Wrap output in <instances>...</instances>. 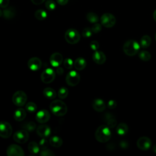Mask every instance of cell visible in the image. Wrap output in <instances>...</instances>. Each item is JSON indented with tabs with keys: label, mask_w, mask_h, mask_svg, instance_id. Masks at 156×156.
<instances>
[{
	"label": "cell",
	"mask_w": 156,
	"mask_h": 156,
	"mask_svg": "<svg viewBox=\"0 0 156 156\" xmlns=\"http://www.w3.org/2000/svg\"><path fill=\"white\" fill-rule=\"evenodd\" d=\"M45 7L49 10H54L56 8V3L53 0H47L45 2Z\"/></svg>",
	"instance_id": "obj_34"
},
{
	"label": "cell",
	"mask_w": 156,
	"mask_h": 156,
	"mask_svg": "<svg viewBox=\"0 0 156 156\" xmlns=\"http://www.w3.org/2000/svg\"><path fill=\"white\" fill-rule=\"evenodd\" d=\"M117 106V102L113 99L109 100L108 102H107V107L108 108L110 109H113L115 108H116Z\"/></svg>",
	"instance_id": "obj_41"
},
{
	"label": "cell",
	"mask_w": 156,
	"mask_h": 156,
	"mask_svg": "<svg viewBox=\"0 0 156 156\" xmlns=\"http://www.w3.org/2000/svg\"><path fill=\"white\" fill-rule=\"evenodd\" d=\"M141 46L140 44L134 40L126 41L122 46L124 52L128 56H133L138 54Z\"/></svg>",
	"instance_id": "obj_3"
},
{
	"label": "cell",
	"mask_w": 156,
	"mask_h": 156,
	"mask_svg": "<svg viewBox=\"0 0 156 156\" xmlns=\"http://www.w3.org/2000/svg\"><path fill=\"white\" fill-rule=\"evenodd\" d=\"M37 133L41 138H47L51 133V129L48 125L42 124L37 128Z\"/></svg>",
	"instance_id": "obj_15"
},
{
	"label": "cell",
	"mask_w": 156,
	"mask_h": 156,
	"mask_svg": "<svg viewBox=\"0 0 156 156\" xmlns=\"http://www.w3.org/2000/svg\"><path fill=\"white\" fill-rule=\"evenodd\" d=\"M31 1L35 5H40L44 2L45 0H31Z\"/></svg>",
	"instance_id": "obj_45"
},
{
	"label": "cell",
	"mask_w": 156,
	"mask_h": 156,
	"mask_svg": "<svg viewBox=\"0 0 156 156\" xmlns=\"http://www.w3.org/2000/svg\"><path fill=\"white\" fill-rule=\"evenodd\" d=\"M92 107L95 111L101 112L105 109L106 105L102 99L100 98H96L94 99L92 102Z\"/></svg>",
	"instance_id": "obj_18"
},
{
	"label": "cell",
	"mask_w": 156,
	"mask_h": 156,
	"mask_svg": "<svg viewBox=\"0 0 156 156\" xmlns=\"http://www.w3.org/2000/svg\"><path fill=\"white\" fill-rule=\"evenodd\" d=\"M119 146H121V147H122L123 149H126L128 147L129 144L126 141H121V142L119 143Z\"/></svg>",
	"instance_id": "obj_43"
},
{
	"label": "cell",
	"mask_w": 156,
	"mask_h": 156,
	"mask_svg": "<svg viewBox=\"0 0 156 156\" xmlns=\"http://www.w3.org/2000/svg\"><path fill=\"white\" fill-rule=\"evenodd\" d=\"M151 42H152V40L151 37L147 35H144L141 38L140 45L142 48L146 49V48H147L151 45Z\"/></svg>",
	"instance_id": "obj_26"
},
{
	"label": "cell",
	"mask_w": 156,
	"mask_h": 156,
	"mask_svg": "<svg viewBox=\"0 0 156 156\" xmlns=\"http://www.w3.org/2000/svg\"><path fill=\"white\" fill-rule=\"evenodd\" d=\"M90 46L91 48V49L93 51H97L99 48V43L97 41H95V40H93V41H91L90 43Z\"/></svg>",
	"instance_id": "obj_40"
},
{
	"label": "cell",
	"mask_w": 156,
	"mask_h": 156,
	"mask_svg": "<svg viewBox=\"0 0 156 156\" xmlns=\"http://www.w3.org/2000/svg\"><path fill=\"white\" fill-rule=\"evenodd\" d=\"M8 156H24V152L23 149L17 144H10L8 146L6 151Z\"/></svg>",
	"instance_id": "obj_11"
},
{
	"label": "cell",
	"mask_w": 156,
	"mask_h": 156,
	"mask_svg": "<svg viewBox=\"0 0 156 156\" xmlns=\"http://www.w3.org/2000/svg\"><path fill=\"white\" fill-rule=\"evenodd\" d=\"M155 40H156V33H155Z\"/></svg>",
	"instance_id": "obj_50"
},
{
	"label": "cell",
	"mask_w": 156,
	"mask_h": 156,
	"mask_svg": "<svg viewBox=\"0 0 156 156\" xmlns=\"http://www.w3.org/2000/svg\"><path fill=\"white\" fill-rule=\"evenodd\" d=\"M12 127L10 124L7 121H0V136L3 138H8L12 133Z\"/></svg>",
	"instance_id": "obj_9"
},
{
	"label": "cell",
	"mask_w": 156,
	"mask_h": 156,
	"mask_svg": "<svg viewBox=\"0 0 156 156\" xmlns=\"http://www.w3.org/2000/svg\"><path fill=\"white\" fill-rule=\"evenodd\" d=\"M94 135L98 141L100 143H106L111 138L112 132L108 126L101 125L97 128Z\"/></svg>",
	"instance_id": "obj_1"
},
{
	"label": "cell",
	"mask_w": 156,
	"mask_h": 156,
	"mask_svg": "<svg viewBox=\"0 0 156 156\" xmlns=\"http://www.w3.org/2000/svg\"><path fill=\"white\" fill-rule=\"evenodd\" d=\"M2 15H3V12L0 9V17H1V16H2Z\"/></svg>",
	"instance_id": "obj_49"
},
{
	"label": "cell",
	"mask_w": 156,
	"mask_h": 156,
	"mask_svg": "<svg viewBox=\"0 0 156 156\" xmlns=\"http://www.w3.org/2000/svg\"><path fill=\"white\" fill-rule=\"evenodd\" d=\"M38 144L41 149H46L48 146V141L46 140V138H42L41 140H40Z\"/></svg>",
	"instance_id": "obj_39"
},
{
	"label": "cell",
	"mask_w": 156,
	"mask_h": 156,
	"mask_svg": "<svg viewBox=\"0 0 156 156\" xmlns=\"http://www.w3.org/2000/svg\"><path fill=\"white\" fill-rule=\"evenodd\" d=\"M9 0H0V7L5 9L8 7Z\"/></svg>",
	"instance_id": "obj_42"
},
{
	"label": "cell",
	"mask_w": 156,
	"mask_h": 156,
	"mask_svg": "<svg viewBox=\"0 0 156 156\" xmlns=\"http://www.w3.org/2000/svg\"><path fill=\"white\" fill-rule=\"evenodd\" d=\"M93 32L91 30V29L90 27H85L83 29L82 32V36L85 38H89L92 35Z\"/></svg>",
	"instance_id": "obj_37"
},
{
	"label": "cell",
	"mask_w": 156,
	"mask_h": 156,
	"mask_svg": "<svg viewBox=\"0 0 156 156\" xmlns=\"http://www.w3.org/2000/svg\"><path fill=\"white\" fill-rule=\"evenodd\" d=\"M63 61V56L59 52H54L53 53L49 58V62L51 65L53 67H58L59 66Z\"/></svg>",
	"instance_id": "obj_16"
},
{
	"label": "cell",
	"mask_w": 156,
	"mask_h": 156,
	"mask_svg": "<svg viewBox=\"0 0 156 156\" xmlns=\"http://www.w3.org/2000/svg\"><path fill=\"white\" fill-rule=\"evenodd\" d=\"M27 99V94L23 91H17L13 94L12 96L13 103L18 107H22L24 105Z\"/></svg>",
	"instance_id": "obj_5"
},
{
	"label": "cell",
	"mask_w": 156,
	"mask_h": 156,
	"mask_svg": "<svg viewBox=\"0 0 156 156\" xmlns=\"http://www.w3.org/2000/svg\"><path fill=\"white\" fill-rule=\"evenodd\" d=\"M138 57L141 60L144 61V62H147L151 60V54L147 51L144 50V51H141V52H139Z\"/></svg>",
	"instance_id": "obj_31"
},
{
	"label": "cell",
	"mask_w": 156,
	"mask_h": 156,
	"mask_svg": "<svg viewBox=\"0 0 156 156\" xmlns=\"http://www.w3.org/2000/svg\"><path fill=\"white\" fill-rule=\"evenodd\" d=\"M68 95V90L66 87H61L58 91V96L61 99H65Z\"/></svg>",
	"instance_id": "obj_32"
},
{
	"label": "cell",
	"mask_w": 156,
	"mask_h": 156,
	"mask_svg": "<svg viewBox=\"0 0 156 156\" xmlns=\"http://www.w3.org/2000/svg\"><path fill=\"white\" fill-rule=\"evenodd\" d=\"M2 12H3L2 16H4V18L7 20H10L13 18L16 14L15 9L13 7H6Z\"/></svg>",
	"instance_id": "obj_21"
},
{
	"label": "cell",
	"mask_w": 156,
	"mask_h": 156,
	"mask_svg": "<svg viewBox=\"0 0 156 156\" xmlns=\"http://www.w3.org/2000/svg\"><path fill=\"white\" fill-rule=\"evenodd\" d=\"M93 60L98 65H102L106 61L105 54L101 51H95L92 55Z\"/></svg>",
	"instance_id": "obj_17"
},
{
	"label": "cell",
	"mask_w": 156,
	"mask_h": 156,
	"mask_svg": "<svg viewBox=\"0 0 156 156\" xmlns=\"http://www.w3.org/2000/svg\"><path fill=\"white\" fill-rule=\"evenodd\" d=\"M40 155L41 156H54L55 154L50 149L46 148L42 149V150L40 152Z\"/></svg>",
	"instance_id": "obj_36"
},
{
	"label": "cell",
	"mask_w": 156,
	"mask_h": 156,
	"mask_svg": "<svg viewBox=\"0 0 156 156\" xmlns=\"http://www.w3.org/2000/svg\"><path fill=\"white\" fill-rule=\"evenodd\" d=\"M42 65L41 60L37 57L30 58L27 62V66L29 68L34 71H37L40 69Z\"/></svg>",
	"instance_id": "obj_13"
},
{
	"label": "cell",
	"mask_w": 156,
	"mask_h": 156,
	"mask_svg": "<svg viewBox=\"0 0 156 156\" xmlns=\"http://www.w3.org/2000/svg\"><path fill=\"white\" fill-rule=\"evenodd\" d=\"M34 16L38 20H44L47 18L48 14L43 9H38L35 11Z\"/></svg>",
	"instance_id": "obj_28"
},
{
	"label": "cell",
	"mask_w": 156,
	"mask_h": 156,
	"mask_svg": "<svg viewBox=\"0 0 156 156\" xmlns=\"http://www.w3.org/2000/svg\"><path fill=\"white\" fill-rule=\"evenodd\" d=\"M116 21L115 16L110 13H105L101 17V24L107 28H110L114 26Z\"/></svg>",
	"instance_id": "obj_6"
},
{
	"label": "cell",
	"mask_w": 156,
	"mask_h": 156,
	"mask_svg": "<svg viewBox=\"0 0 156 156\" xmlns=\"http://www.w3.org/2000/svg\"><path fill=\"white\" fill-rule=\"evenodd\" d=\"M40 146L35 141H31L28 144V150L32 154H37L40 152Z\"/></svg>",
	"instance_id": "obj_27"
},
{
	"label": "cell",
	"mask_w": 156,
	"mask_h": 156,
	"mask_svg": "<svg viewBox=\"0 0 156 156\" xmlns=\"http://www.w3.org/2000/svg\"><path fill=\"white\" fill-rule=\"evenodd\" d=\"M65 80L66 83L69 86L74 87L79 83L80 80V76L77 71L72 70L66 74Z\"/></svg>",
	"instance_id": "obj_7"
},
{
	"label": "cell",
	"mask_w": 156,
	"mask_h": 156,
	"mask_svg": "<svg viewBox=\"0 0 156 156\" xmlns=\"http://www.w3.org/2000/svg\"><path fill=\"white\" fill-rule=\"evenodd\" d=\"M103 120L110 128H113L116 127L117 121L114 116L110 113H106L103 115Z\"/></svg>",
	"instance_id": "obj_19"
},
{
	"label": "cell",
	"mask_w": 156,
	"mask_h": 156,
	"mask_svg": "<svg viewBox=\"0 0 156 156\" xmlns=\"http://www.w3.org/2000/svg\"><path fill=\"white\" fill-rule=\"evenodd\" d=\"M152 144L151 140L147 136H141L136 141V146L141 151H146L150 149Z\"/></svg>",
	"instance_id": "obj_12"
},
{
	"label": "cell",
	"mask_w": 156,
	"mask_h": 156,
	"mask_svg": "<svg viewBox=\"0 0 156 156\" xmlns=\"http://www.w3.org/2000/svg\"><path fill=\"white\" fill-rule=\"evenodd\" d=\"M152 150L153 152H154L155 154H156V144H155V145L152 147Z\"/></svg>",
	"instance_id": "obj_48"
},
{
	"label": "cell",
	"mask_w": 156,
	"mask_h": 156,
	"mask_svg": "<svg viewBox=\"0 0 156 156\" xmlns=\"http://www.w3.org/2000/svg\"><path fill=\"white\" fill-rule=\"evenodd\" d=\"M153 18L154 21L156 22V9L154 10V13H153Z\"/></svg>",
	"instance_id": "obj_47"
},
{
	"label": "cell",
	"mask_w": 156,
	"mask_h": 156,
	"mask_svg": "<svg viewBox=\"0 0 156 156\" xmlns=\"http://www.w3.org/2000/svg\"><path fill=\"white\" fill-rule=\"evenodd\" d=\"M37 109V105L34 102H29L26 105V110L29 113H34Z\"/></svg>",
	"instance_id": "obj_33"
},
{
	"label": "cell",
	"mask_w": 156,
	"mask_h": 156,
	"mask_svg": "<svg viewBox=\"0 0 156 156\" xmlns=\"http://www.w3.org/2000/svg\"><path fill=\"white\" fill-rule=\"evenodd\" d=\"M51 112L55 116H62L67 113V105L61 100H54L49 105Z\"/></svg>",
	"instance_id": "obj_2"
},
{
	"label": "cell",
	"mask_w": 156,
	"mask_h": 156,
	"mask_svg": "<svg viewBox=\"0 0 156 156\" xmlns=\"http://www.w3.org/2000/svg\"><path fill=\"white\" fill-rule=\"evenodd\" d=\"M43 93L44 97L49 99H54L56 98V96H57L55 91L53 88L50 87L45 88L43 90Z\"/></svg>",
	"instance_id": "obj_25"
},
{
	"label": "cell",
	"mask_w": 156,
	"mask_h": 156,
	"mask_svg": "<svg viewBox=\"0 0 156 156\" xmlns=\"http://www.w3.org/2000/svg\"><path fill=\"white\" fill-rule=\"evenodd\" d=\"M55 77V71L48 68L44 69L41 74V80L44 83H50L54 81Z\"/></svg>",
	"instance_id": "obj_10"
},
{
	"label": "cell",
	"mask_w": 156,
	"mask_h": 156,
	"mask_svg": "<svg viewBox=\"0 0 156 156\" xmlns=\"http://www.w3.org/2000/svg\"><path fill=\"white\" fill-rule=\"evenodd\" d=\"M57 69H56V73H57V74H58V75L62 74L63 73V72H64L63 69L62 67H59V66H58V67H57Z\"/></svg>",
	"instance_id": "obj_46"
},
{
	"label": "cell",
	"mask_w": 156,
	"mask_h": 156,
	"mask_svg": "<svg viewBox=\"0 0 156 156\" xmlns=\"http://www.w3.org/2000/svg\"><path fill=\"white\" fill-rule=\"evenodd\" d=\"M91 30L93 32V33L94 34H97L99 33L101 29H102V26L101 24H99V23H94V24L93 25V26L91 27Z\"/></svg>",
	"instance_id": "obj_38"
},
{
	"label": "cell",
	"mask_w": 156,
	"mask_h": 156,
	"mask_svg": "<svg viewBox=\"0 0 156 156\" xmlns=\"http://www.w3.org/2000/svg\"><path fill=\"white\" fill-rule=\"evenodd\" d=\"M26 116V112L23 108H17L13 113V118L15 120H16V121H21L24 120Z\"/></svg>",
	"instance_id": "obj_20"
},
{
	"label": "cell",
	"mask_w": 156,
	"mask_h": 156,
	"mask_svg": "<svg viewBox=\"0 0 156 156\" xmlns=\"http://www.w3.org/2000/svg\"><path fill=\"white\" fill-rule=\"evenodd\" d=\"M65 38L69 44H74L79 41L80 35L79 32L76 29H69L65 34Z\"/></svg>",
	"instance_id": "obj_4"
},
{
	"label": "cell",
	"mask_w": 156,
	"mask_h": 156,
	"mask_svg": "<svg viewBox=\"0 0 156 156\" xmlns=\"http://www.w3.org/2000/svg\"><path fill=\"white\" fill-rule=\"evenodd\" d=\"M13 138L16 143L24 144L28 141L29 138V135L27 130L22 129L15 132L13 135Z\"/></svg>",
	"instance_id": "obj_8"
},
{
	"label": "cell",
	"mask_w": 156,
	"mask_h": 156,
	"mask_svg": "<svg viewBox=\"0 0 156 156\" xmlns=\"http://www.w3.org/2000/svg\"><path fill=\"white\" fill-rule=\"evenodd\" d=\"M63 65H64V66L66 69H70L73 68V66L74 65V63H73V61L72 59H71L70 58H66V59L64 60Z\"/></svg>",
	"instance_id": "obj_35"
},
{
	"label": "cell",
	"mask_w": 156,
	"mask_h": 156,
	"mask_svg": "<svg viewBox=\"0 0 156 156\" xmlns=\"http://www.w3.org/2000/svg\"><path fill=\"white\" fill-rule=\"evenodd\" d=\"M35 119L40 123H45L49 120L50 113L46 110H41L37 113Z\"/></svg>",
	"instance_id": "obj_14"
},
{
	"label": "cell",
	"mask_w": 156,
	"mask_h": 156,
	"mask_svg": "<svg viewBox=\"0 0 156 156\" xmlns=\"http://www.w3.org/2000/svg\"><path fill=\"white\" fill-rule=\"evenodd\" d=\"M50 144L54 147H60L63 144L62 139L58 136H52L49 138Z\"/></svg>",
	"instance_id": "obj_24"
},
{
	"label": "cell",
	"mask_w": 156,
	"mask_h": 156,
	"mask_svg": "<svg viewBox=\"0 0 156 156\" xmlns=\"http://www.w3.org/2000/svg\"><path fill=\"white\" fill-rule=\"evenodd\" d=\"M86 18L91 23H96L99 21L98 15L94 12H88L86 15Z\"/></svg>",
	"instance_id": "obj_29"
},
{
	"label": "cell",
	"mask_w": 156,
	"mask_h": 156,
	"mask_svg": "<svg viewBox=\"0 0 156 156\" xmlns=\"http://www.w3.org/2000/svg\"><path fill=\"white\" fill-rule=\"evenodd\" d=\"M87 66V61L83 57L77 58L74 62V66L78 71L83 70Z\"/></svg>",
	"instance_id": "obj_22"
},
{
	"label": "cell",
	"mask_w": 156,
	"mask_h": 156,
	"mask_svg": "<svg viewBox=\"0 0 156 156\" xmlns=\"http://www.w3.org/2000/svg\"><path fill=\"white\" fill-rule=\"evenodd\" d=\"M57 2L61 5H65L68 2V0H56Z\"/></svg>",
	"instance_id": "obj_44"
},
{
	"label": "cell",
	"mask_w": 156,
	"mask_h": 156,
	"mask_svg": "<svg viewBox=\"0 0 156 156\" xmlns=\"http://www.w3.org/2000/svg\"><path fill=\"white\" fill-rule=\"evenodd\" d=\"M36 124L33 121H29L23 125V129L28 132H32L36 129Z\"/></svg>",
	"instance_id": "obj_30"
},
{
	"label": "cell",
	"mask_w": 156,
	"mask_h": 156,
	"mask_svg": "<svg viewBox=\"0 0 156 156\" xmlns=\"http://www.w3.org/2000/svg\"><path fill=\"white\" fill-rule=\"evenodd\" d=\"M116 130L118 135L122 136H124L128 132V130H129L128 126L124 122H121L118 124V126H116Z\"/></svg>",
	"instance_id": "obj_23"
}]
</instances>
